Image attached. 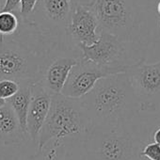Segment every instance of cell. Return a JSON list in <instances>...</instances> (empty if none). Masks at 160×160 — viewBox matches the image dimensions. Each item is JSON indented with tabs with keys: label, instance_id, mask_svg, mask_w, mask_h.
I'll use <instances>...</instances> for the list:
<instances>
[{
	"label": "cell",
	"instance_id": "7402d4cb",
	"mask_svg": "<svg viewBox=\"0 0 160 160\" xmlns=\"http://www.w3.org/2000/svg\"><path fill=\"white\" fill-rule=\"evenodd\" d=\"M6 104H7V101H5L4 99H2L1 97H0V108L3 107V106H5Z\"/></svg>",
	"mask_w": 160,
	"mask_h": 160
},
{
	"label": "cell",
	"instance_id": "7a4b0ae2",
	"mask_svg": "<svg viewBox=\"0 0 160 160\" xmlns=\"http://www.w3.org/2000/svg\"><path fill=\"white\" fill-rule=\"evenodd\" d=\"M52 44L23 23L16 34L0 37V80L39 82L42 64Z\"/></svg>",
	"mask_w": 160,
	"mask_h": 160
},
{
	"label": "cell",
	"instance_id": "e0dca14e",
	"mask_svg": "<svg viewBox=\"0 0 160 160\" xmlns=\"http://www.w3.org/2000/svg\"><path fill=\"white\" fill-rule=\"evenodd\" d=\"M20 90V83L12 79L0 80V97L5 101L12 98Z\"/></svg>",
	"mask_w": 160,
	"mask_h": 160
},
{
	"label": "cell",
	"instance_id": "3957f363",
	"mask_svg": "<svg viewBox=\"0 0 160 160\" xmlns=\"http://www.w3.org/2000/svg\"><path fill=\"white\" fill-rule=\"evenodd\" d=\"M137 117L118 128L92 127L85 144L86 160H143L142 147L148 142L146 126L138 124Z\"/></svg>",
	"mask_w": 160,
	"mask_h": 160
},
{
	"label": "cell",
	"instance_id": "44dd1931",
	"mask_svg": "<svg viewBox=\"0 0 160 160\" xmlns=\"http://www.w3.org/2000/svg\"><path fill=\"white\" fill-rule=\"evenodd\" d=\"M152 138L153 142L160 145V126H158L157 128L153 130V132L152 133Z\"/></svg>",
	"mask_w": 160,
	"mask_h": 160
},
{
	"label": "cell",
	"instance_id": "8fae6325",
	"mask_svg": "<svg viewBox=\"0 0 160 160\" xmlns=\"http://www.w3.org/2000/svg\"><path fill=\"white\" fill-rule=\"evenodd\" d=\"M101 33L98 18L89 4L73 0L71 21L68 28L69 42L78 47L95 43Z\"/></svg>",
	"mask_w": 160,
	"mask_h": 160
},
{
	"label": "cell",
	"instance_id": "5b68a950",
	"mask_svg": "<svg viewBox=\"0 0 160 160\" xmlns=\"http://www.w3.org/2000/svg\"><path fill=\"white\" fill-rule=\"evenodd\" d=\"M89 4L94 11L101 30L124 42L137 45L136 29L139 27L138 0H76Z\"/></svg>",
	"mask_w": 160,
	"mask_h": 160
},
{
	"label": "cell",
	"instance_id": "2e32d148",
	"mask_svg": "<svg viewBox=\"0 0 160 160\" xmlns=\"http://www.w3.org/2000/svg\"><path fill=\"white\" fill-rule=\"evenodd\" d=\"M21 19L18 14L9 12H0V37L12 36L18 32L21 27Z\"/></svg>",
	"mask_w": 160,
	"mask_h": 160
},
{
	"label": "cell",
	"instance_id": "4fadbf2b",
	"mask_svg": "<svg viewBox=\"0 0 160 160\" xmlns=\"http://www.w3.org/2000/svg\"><path fill=\"white\" fill-rule=\"evenodd\" d=\"M84 144L52 140L38 149L30 160H86Z\"/></svg>",
	"mask_w": 160,
	"mask_h": 160
},
{
	"label": "cell",
	"instance_id": "277c9868",
	"mask_svg": "<svg viewBox=\"0 0 160 160\" xmlns=\"http://www.w3.org/2000/svg\"><path fill=\"white\" fill-rule=\"evenodd\" d=\"M91 128L92 122L80 99L62 94L53 95L49 114L39 136L37 150L52 140L85 143Z\"/></svg>",
	"mask_w": 160,
	"mask_h": 160
},
{
	"label": "cell",
	"instance_id": "9a60e30c",
	"mask_svg": "<svg viewBox=\"0 0 160 160\" xmlns=\"http://www.w3.org/2000/svg\"><path fill=\"white\" fill-rule=\"evenodd\" d=\"M19 83H20L19 92L12 98L7 101V103L12 107V110L14 111L15 115L19 120V122L24 132L28 136L27 120H28V113L30 105V100H31V87L33 83L28 81H23Z\"/></svg>",
	"mask_w": 160,
	"mask_h": 160
},
{
	"label": "cell",
	"instance_id": "ac0fdd59",
	"mask_svg": "<svg viewBox=\"0 0 160 160\" xmlns=\"http://www.w3.org/2000/svg\"><path fill=\"white\" fill-rule=\"evenodd\" d=\"M140 157L143 160H160V145L150 141L140 151Z\"/></svg>",
	"mask_w": 160,
	"mask_h": 160
},
{
	"label": "cell",
	"instance_id": "7c38bea8",
	"mask_svg": "<svg viewBox=\"0 0 160 160\" xmlns=\"http://www.w3.org/2000/svg\"><path fill=\"white\" fill-rule=\"evenodd\" d=\"M52 97L53 95L40 82L32 84L31 100L27 120V133L33 144L37 147L41 130L50 111Z\"/></svg>",
	"mask_w": 160,
	"mask_h": 160
},
{
	"label": "cell",
	"instance_id": "cb8c5ba5",
	"mask_svg": "<svg viewBox=\"0 0 160 160\" xmlns=\"http://www.w3.org/2000/svg\"><path fill=\"white\" fill-rule=\"evenodd\" d=\"M0 10H1V7H0Z\"/></svg>",
	"mask_w": 160,
	"mask_h": 160
},
{
	"label": "cell",
	"instance_id": "30bf717a",
	"mask_svg": "<svg viewBox=\"0 0 160 160\" xmlns=\"http://www.w3.org/2000/svg\"><path fill=\"white\" fill-rule=\"evenodd\" d=\"M127 69L102 67L82 58L72 68L61 94L69 98L80 99L88 94L100 79L126 72Z\"/></svg>",
	"mask_w": 160,
	"mask_h": 160
},
{
	"label": "cell",
	"instance_id": "9c48e42d",
	"mask_svg": "<svg viewBox=\"0 0 160 160\" xmlns=\"http://www.w3.org/2000/svg\"><path fill=\"white\" fill-rule=\"evenodd\" d=\"M126 74L141 112L160 116V61L147 63L142 58L129 66Z\"/></svg>",
	"mask_w": 160,
	"mask_h": 160
},
{
	"label": "cell",
	"instance_id": "5bb4252c",
	"mask_svg": "<svg viewBox=\"0 0 160 160\" xmlns=\"http://www.w3.org/2000/svg\"><path fill=\"white\" fill-rule=\"evenodd\" d=\"M26 136L12 107L7 103L0 108V141L6 145L17 144Z\"/></svg>",
	"mask_w": 160,
	"mask_h": 160
},
{
	"label": "cell",
	"instance_id": "d6986e66",
	"mask_svg": "<svg viewBox=\"0 0 160 160\" xmlns=\"http://www.w3.org/2000/svg\"><path fill=\"white\" fill-rule=\"evenodd\" d=\"M37 3L38 0H21L18 16L20 17L22 23L26 22L31 16L36 8Z\"/></svg>",
	"mask_w": 160,
	"mask_h": 160
},
{
	"label": "cell",
	"instance_id": "d4e9b609",
	"mask_svg": "<svg viewBox=\"0 0 160 160\" xmlns=\"http://www.w3.org/2000/svg\"><path fill=\"white\" fill-rule=\"evenodd\" d=\"M157 1H159V0H157Z\"/></svg>",
	"mask_w": 160,
	"mask_h": 160
},
{
	"label": "cell",
	"instance_id": "ba28073f",
	"mask_svg": "<svg viewBox=\"0 0 160 160\" xmlns=\"http://www.w3.org/2000/svg\"><path fill=\"white\" fill-rule=\"evenodd\" d=\"M84 60L108 68L127 69L139 61L135 58L137 45L127 43L118 37L101 30L98 41L90 45H79Z\"/></svg>",
	"mask_w": 160,
	"mask_h": 160
},
{
	"label": "cell",
	"instance_id": "603a6c76",
	"mask_svg": "<svg viewBox=\"0 0 160 160\" xmlns=\"http://www.w3.org/2000/svg\"><path fill=\"white\" fill-rule=\"evenodd\" d=\"M156 11H157V13L159 14L160 16V0L157 1V4H156Z\"/></svg>",
	"mask_w": 160,
	"mask_h": 160
},
{
	"label": "cell",
	"instance_id": "8992f818",
	"mask_svg": "<svg viewBox=\"0 0 160 160\" xmlns=\"http://www.w3.org/2000/svg\"><path fill=\"white\" fill-rule=\"evenodd\" d=\"M72 6L73 0H38L33 13L23 24L50 42L71 43L68 28Z\"/></svg>",
	"mask_w": 160,
	"mask_h": 160
},
{
	"label": "cell",
	"instance_id": "6da1fadb",
	"mask_svg": "<svg viewBox=\"0 0 160 160\" xmlns=\"http://www.w3.org/2000/svg\"><path fill=\"white\" fill-rule=\"evenodd\" d=\"M80 101L92 127L118 128L142 113L126 72L100 79Z\"/></svg>",
	"mask_w": 160,
	"mask_h": 160
},
{
	"label": "cell",
	"instance_id": "52a82bcc",
	"mask_svg": "<svg viewBox=\"0 0 160 160\" xmlns=\"http://www.w3.org/2000/svg\"><path fill=\"white\" fill-rule=\"evenodd\" d=\"M82 58L80 49L71 43L52 44L42 64L39 82L50 94H61L72 68Z\"/></svg>",
	"mask_w": 160,
	"mask_h": 160
},
{
	"label": "cell",
	"instance_id": "ffe728a7",
	"mask_svg": "<svg viewBox=\"0 0 160 160\" xmlns=\"http://www.w3.org/2000/svg\"><path fill=\"white\" fill-rule=\"evenodd\" d=\"M20 4L21 0H6L0 12H9L18 14L20 11Z\"/></svg>",
	"mask_w": 160,
	"mask_h": 160
}]
</instances>
